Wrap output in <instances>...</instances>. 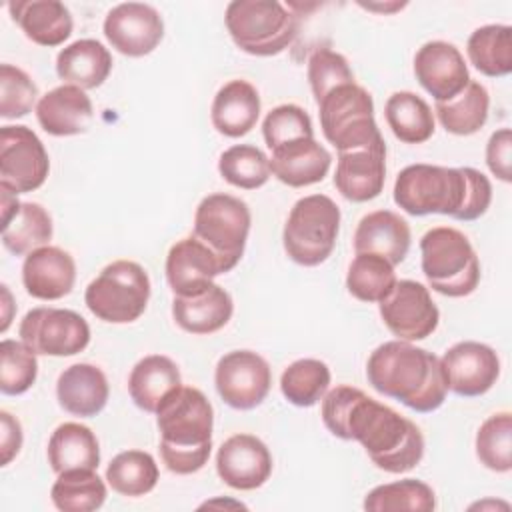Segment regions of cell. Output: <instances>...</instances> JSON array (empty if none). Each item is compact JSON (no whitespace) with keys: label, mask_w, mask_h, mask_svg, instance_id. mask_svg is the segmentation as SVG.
<instances>
[{"label":"cell","mask_w":512,"mask_h":512,"mask_svg":"<svg viewBox=\"0 0 512 512\" xmlns=\"http://www.w3.org/2000/svg\"><path fill=\"white\" fill-rule=\"evenodd\" d=\"M420 266L428 286L448 298H464L480 282L476 250L468 236L452 226L430 228L420 238Z\"/></svg>","instance_id":"5b68a950"},{"label":"cell","mask_w":512,"mask_h":512,"mask_svg":"<svg viewBox=\"0 0 512 512\" xmlns=\"http://www.w3.org/2000/svg\"><path fill=\"white\" fill-rule=\"evenodd\" d=\"M38 86L18 66H0V116L22 118L38 104Z\"/></svg>","instance_id":"ee69618b"},{"label":"cell","mask_w":512,"mask_h":512,"mask_svg":"<svg viewBox=\"0 0 512 512\" xmlns=\"http://www.w3.org/2000/svg\"><path fill=\"white\" fill-rule=\"evenodd\" d=\"M76 282L74 258L58 246H42L26 254L22 264V284L36 300H60L68 296Z\"/></svg>","instance_id":"44dd1931"},{"label":"cell","mask_w":512,"mask_h":512,"mask_svg":"<svg viewBox=\"0 0 512 512\" xmlns=\"http://www.w3.org/2000/svg\"><path fill=\"white\" fill-rule=\"evenodd\" d=\"M322 422L336 438L356 440L372 464L388 474H404L424 456L420 428L360 388L328 390L322 398Z\"/></svg>","instance_id":"6da1fadb"},{"label":"cell","mask_w":512,"mask_h":512,"mask_svg":"<svg viewBox=\"0 0 512 512\" xmlns=\"http://www.w3.org/2000/svg\"><path fill=\"white\" fill-rule=\"evenodd\" d=\"M48 464L60 474L66 470L88 468L96 470L100 464V444L96 434L80 422L60 424L48 440Z\"/></svg>","instance_id":"4dcf8cb0"},{"label":"cell","mask_w":512,"mask_h":512,"mask_svg":"<svg viewBox=\"0 0 512 512\" xmlns=\"http://www.w3.org/2000/svg\"><path fill=\"white\" fill-rule=\"evenodd\" d=\"M262 136L270 150L300 138H314L308 112L296 104H280L272 108L262 122Z\"/></svg>","instance_id":"f6af8a7d"},{"label":"cell","mask_w":512,"mask_h":512,"mask_svg":"<svg viewBox=\"0 0 512 512\" xmlns=\"http://www.w3.org/2000/svg\"><path fill=\"white\" fill-rule=\"evenodd\" d=\"M180 386V370L176 362L164 354L144 356L134 364L128 376V394L132 402L150 414H156L160 404Z\"/></svg>","instance_id":"f1b7e54d"},{"label":"cell","mask_w":512,"mask_h":512,"mask_svg":"<svg viewBox=\"0 0 512 512\" xmlns=\"http://www.w3.org/2000/svg\"><path fill=\"white\" fill-rule=\"evenodd\" d=\"M436 508L434 490L416 478H404L372 488L364 498V510L370 512H432Z\"/></svg>","instance_id":"f35d334b"},{"label":"cell","mask_w":512,"mask_h":512,"mask_svg":"<svg viewBox=\"0 0 512 512\" xmlns=\"http://www.w3.org/2000/svg\"><path fill=\"white\" fill-rule=\"evenodd\" d=\"M330 386V368L318 358L294 360L280 376L282 396L298 406L310 408L318 404Z\"/></svg>","instance_id":"74e56055"},{"label":"cell","mask_w":512,"mask_h":512,"mask_svg":"<svg viewBox=\"0 0 512 512\" xmlns=\"http://www.w3.org/2000/svg\"><path fill=\"white\" fill-rule=\"evenodd\" d=\"M94 118L92 100L86 90L62 84L40 96L36 120L50 136H76L88 130Z\"/></svg>","instance_id":"7402d4cb"},{"label":"cell","mask_w":512,"mask_h":512,"mask_svg":"<svg viewBox=\"0 0 512 512\" xmlns=\"http://www.w3.org/2000/svg\"><path fill=\"white\" fill-rule=\"evenodd\" d=\"M250 222V208L244 200L232 194L214 192L204 196L196 206L192 236L214 252L226 274L244 254Z\"/></svg>","instance_id":"30bf717a"},{"label":"cell","mask_w":512,"mask_h":512,"mask_svg":"<svg viewBox=\"0 0 512 512\" xmlns=\"http://www.w3.org/2000/svg\"><path fill=\"white\" fill-rule=\"evenodd\" d=\"M384 326L406 342L428 338L440 322L438 306L428 288L416 280H400L392 292L378 302Z\"/></svg>","instance_id":"5bb4252c"},{"label":"cell","mask_w":512,"mask_h":512,"mask_svg":"<svg viewBox=\"0 0 512 512\" xmlns=\"http://www.w3.org/2000/svg\"><path fill=\"white\" fill-rule=\"evenodd\" d=\"M104 36L108 44L130 58H142L156 50L164 38L160 12L144 2H122L104 18Z\"/></svg>","instance_id":"9a60e30c"},{"label":"cell","mask_w":512,"mask_h":512,"mask_svg":"<svg viewBox=\"0 0 512 512\" xmlns=\"http://www.w3.org/2000/svg\"><path fill=\"white\" fill-rule=\"evenodd\" d=\"M218 396L234 410L260 406L272 386L270 364L252 350H232L224 354L214 370Z\"/></svg>","instance_id":"4fadbf2b"},{"label":"cell","mask_w":512,"mask_h":512,"mask_svg":"<svg viewBox=\"0 0 512 512\" xmlns=\"http://www.w3.org/2000/svg\"><path fill=\"white\" fill-rule=\"evenodd\" d=\"M216 472L234 490H256L272 474V454L260 438L234 434L216 452Z\"/></svg>","instance_id":"e0dca14e"},{"label":"cell","mask_w":512,"mask_h":512,"mask_svg":"<svg viewBox=\"0 0 512 512\" xmlns=\"http://www.w3.org/2000/svg\"><path fill=\"white\" fill-rule=\"evenodd\" d=\"M476 456L492 472L512 470V414L496 412L488 416L476 432Z\"/></svg>","instance_id":"b9f144b4"},{"label":"cell","mask_w":512,"mask_h":512,"mask_svg":"<svg viewBox=\"0 0 512 512\" xmlns=\"http://www.w3.org/2000/svg\"><path fill=\"white\" fill-rule=\"evenodd\" d=\"M158 464L144 450H124L106 468L108 486L120 496L138 498L152 492L158 484Z\"/></svg>","instance_id":"d590c367"},{"label":"cell","mask_w":512,"mask_h":512,"mask_svg":"<svg viewBox=\"0 0 512 512\" xmlns=\"http://www.w3.org/2000/svg\"><path fill=\"white\" fill-rule=\"evenodd\" d=\"M220 176L242 190H256L270 178L268 156L252 144H234L220 154L218 160Z\"/></svg>","instance_id":"60d3db41"},{"label":"cell","mask_w":512,"mask_h":512,"mask_svg":"<svg viewBox=\"0 0 512 512\" xmlns=\"http://www.w3.org/2000/svg\"><path fill=\"white\" fill-rule=\"evenodd\" d=\"M392 134L404 144H422L434 134V112L424 98L410 90L394 92L384 106Z\"/></svg>","instance_id":"1f68e13d"},{"label":"cell","mask_w":512,"mask_h":512,"mask_svg":"<svg viewBox=\"0 0 512 512\" xmlns=\"http://www.w3.org/2000/svg\"><path fill=\"white\" fill-rule=\"evenodd\" d=\"M440 364L448 390L464 398L486 394L500 376L496 350L476 340L456 342L444 352Z\"/></svg>","instance_id":"2e32d148"},{"label":"cell","mask_w":512,"mask_h":512,"mask_svg":"<svg viewBox=\"0 0 512 512\" xmlns=\"http://www.w3.org/2000/svg\"><path fill=\"white\" fill-rule=\"evenodd\" d=\"M150 300V278L134 260H114L86 286L88 310L108 324L138 320Z\"/></svg>","instance_id":"9c48e42d"},{"label":"cell","mask_w":512,"mask_h":512,"mask_svg":"<svg viewBox=\"0 0 512 512\" xmlns=\"http://www.w3.org/2000/svg\"><path fill=\"white\" fill-rule=\"evenodd\" d=\"M486 164L490 172L502 180H512V132L510 128H500L492 132L486 144Z\"/></svg>","instance_id":"7dc6e473"},{"label":"cell","mask_w":512,"mask_h":512,"mask_svg":"<svg viewBox=\"0 0 512 512\" xmlns=\"http://www.w3.org/2000/svg\"><path fill=\"white\" fill-rule=\"evenodd\" d=\"M308 82L318 104L336 86L354 82V72L342 54L330 48H318L308 58Z\"/></svg>","instance_id":"bcb514c9"},{"label":"cell","mask_w":512,"mask_h":512,"mask_svg":"<svg viewBox=\"0 0 512 512\" xmlns=\"http://www.w3.org/2000/svg\"><path fill=\"white\" fill-rule=\"evenodd\" d=\"M318 110L322 134L338 152L384 144L374 120L372 96L360 84L336 86L318 102Z\"/></svg>","instance_id":"ba28073f"},{"label":"cell","mask_w":512,"mask_h":512,"mask_svg":"<svg viewBox=\"0 0 512 512\" xmlns=\"http://www.w3.org/2000/svg\"><path fill=\"white\" fill-rule=\"evenodd\" d=\"M160 432V458L180 476L204 468L212 452L214 410L202 390L180 386L156 410Z\"/></svg>","instance_id":"277c9868"},{"label":"cell","mask_w":512,"mask_h":512,"mask_svg":"<svg viewBox=\"0 0 512 512\" xmlns=\"http://www.w3.org/2000/svg\"><path fill=\"white\" fill-rule=\"evenodd\" d=\"M338 232V204L326 194H310L292 206L284 224L282 244L292 262L312 268L328 260Z\"/></svg>","instance_id":"52a82bcc"},{"label":"cell","mask_w":512,"mask_h":512,"mask_svg":"<svg viewBox=\"0 0 512 512\" xmlns=\"http://www.w3.org/2000/svg\"><path fill=\"white\" fill-rule=\"evenodd\" d=\"M50 172L42 140L22 124L0 128V188L14 194L38 190Z\"/></svg>","instance_id":"7c38bea8"},{"label":"cell","mask_w":512,"mask_h":512,"mask_svg":"<svg viewBox=\"0 0 512 512\" xmlns=\"http://www.w3.org/2000/svg\"><path fill=\"white\" fill-rule=\"evenodd\" d=\"M260 116V94L246 80L226 82L214 96L210 108L212 126L226 138L248 134Z\"/></svg>","instance_id":"83f0119b"},{"label":"cell","mask_w":512,"mask_h":512,"mask_svg":"<svg viewBox=\"0 0 512 512\" xmlns=\"http://www.w3.org/2000/svg\"><path fill=\"white\" fill-rule=\"evenodd\" d=\"M396 282L394 266L376 254H356L346 274V288L360 302H382Z\"/></svg>","instance_id":"ab89813d"},{"label":"cell","mask_w":512,"mask_h":512,"mask_svg":"<svg viewBox=\"0 0 512 512\" xmlns=\"http://www.w3.org/2000/svg\"><path fill=\"white\" fill-rule=\"evenodd\" d=\"M112 70V56L108 48L94 40L82 38L66 48H62L56 56V74L64 84L78 86L82 90H92L104 84Z\"/></svg>","instance_id":"f546056e"},{"label":"cell","mask_w":512,"mask_h":512,"mask_svg":"<svg viewBox=\"0 0 512 512\" xmlns=\"http://www.w3.org/2000/svg\"><path fill=\"white\" fill-rule=\"evenodd\" d=\"M410 240V226L400 214L392 210H374L362 216L354 230V252L376 254L396 266L406 258Z\"/></svg>","instance_id":"cb8c5ba5"},{"label":"cell","mask_w":512,"mask_h":512,"mask_svg":"<svg viewBox=\"0 0 512 512\" xmlns=\"http://www.w3.org/2000/svg\"><path fill=\"white\" fill-rule=\"evenodd\" d=\"M470 64L484 76L500 78L512 72V28L486 24L476 28L466 44Z\"/></svg>","instance_id":"836d02e7"},{"label":"cell","mask_w":512,"mask_h":512,"mask_svg":"<svg viewBox=\"0 0 512 512\" xmlns=\"http://www.w3.org/2000/svg\"><path fill=\"white\" fill-rule=\"evenodd\" d=\"M52 218L38 202H20L16 214L2 224V244L14 256H26L48 246L52 238Z\"/></svg>","instance_id":"e575fe53"},{"label":"cell","mask_w":512,"mask_h":512,"mask_svg":"<svg viewBox=\"0 0 512 512\" xmlns=\"http://www.w3.org/2000/svg\"><path fill=\"white\" fill-rule=\"evenodd\" d=\"M414 76L436 102L454 98L472 80L460 50L444 40H432L418 48Z\"/></svg>","instance_id":"ac0fdd59"},{"label":"cell","mask_w":512,"mask_h":512,"mask_svg":"<svg viewBox=\"0 0 512 512\" xmlns=\"http://www.w3.org/2000/svg\"><path fill=\"white\" fill-rule=\"evenodd\" d=\"M224 274L214 252L194 236L180 238L166 256V282L174 296H192L206 290Z\"/></svg>","instance_id":"d6986e66"},{"label":"cell","mask_w":512,"mask_h":512,"mask_svg":"<svg viewBox=\"0 0 512 512\" xmlns=\"http://www.w3.org/2000/svg\"><path fill=\"white\" fill-rule=\"evenodd\" d=\"M110 388L106 374L88 362L64 368L56 382L58 404L72 416L92 418L100 414L108 402Z\"/></svg>","instance_id":"d4e9b609"},{"label":"cell","mask_w":512,"mask_h":512,"mask_svg":"<svg viewBox=\"0 0 512 512\" xmlns=\"http://www.w3.org/2000/svg\"><path fill=\"white\" fill-rule=\"evenodd\" d=\"M366 378L376 392L420 414L438 410L448 392L440 358L398 338L374 348L366 362Z\"/></svg>","instance_id":"3957f363"},{"label":"cell","mask_w":512,"mask_h":512,"mask_svg":"<svg viewBox=\"0 0 512 512\" xmlns=\"http://www.w3.org/2000/svg\"><path fill=\"white\" fill-rule=\"evenodd\" d=\"M234 312L232 296L218 284L192 296H174L172 318L188 334L204 336L222 330Z\"/></svg>","instance_id":"484cf974"},{"label":"cell","mask_w":512,"mask_h":512,"mask_svg":"<svg viewBox=\"0 0 512 512\" xmlns=\"http://www.w3.org/2000/svg\"><path fill=\"white\" fill-rule=\"evenodd\" d=\"M394 202L412 216L444 214L472 222L490 208L492 184L480 170L470 166L410 164L396 176Z\"/></svg>","instance_id":"7a4b0ae2"},{"label":"cell","mask_w":512,"mask_h":512,"mask_svg":"<svg viewBox=\"0 0 512 512\" xmlns=\"http://www.w3.org/2000/svg\"><path fill=\"white\" fill-rule=\"evenodd\" d=\"M22 426L18 418H14L10 412H0V462L2 466H8L22 448Z\"/></svg>","instance_id":"c3c4849f"},{"label":"cell","mask_w":512,"mask_h":512,"mask_svg":"<svg viewBox=\"0 0 512 512\" xmlns=\"http://www.w3.org/2000/svg\"><path fill=\"white\" fill-rule=\"evenodd\" d=\"M386 182V144L338 152L334 186L350 202L380 196Z\"/></svg>","instance_id":"ffe728a7"},{"label":"cell","mask_w":512,"mask_h":512,"mask_svg":"<svg viewBox=\"0 0 512 512\" xmlns=\"http://www.w3.org/2000/svg\"><path fill=\"white\" fill-rule=\"evenodd\" d=\"M270 172L290 188H304L322 182L330 170V152L316 138H300L272 150Z\"/></svg>","instance_id":"603a6c76"},{"label":"cell","mask_w":512,"mask_h":512,"mask_svg":"<svg viewBox=\"0 0 512 512\" xmlns=\"http://www.w3.org/2000/svg\"><path fill=\"white\" fill-rule=\"evenodd\" d=\"M226 30L250 56H276L298 36L300 20L276 0H234L226 6Z\"/></svg>","instance_id":"8992f818"},{"label":"cell","mask_w":512,"mask_h":512,"mask_svg":"<svg viewBox=\"0 0 512 512\" xmlns=\"http://www.w3.org/2000/svg\"><path fill=\"white\" fill-rule=\"evenodd\" d=\"M490 110V94L488 90L470 80L460 94L446 102H436L434 112L442 124V128L456 136L476 134L488 120Z\"/></svg>","instance_id":"d6a6232c"},{"label":"cell","mask_w":512,"mask_h":512,"mask_svg":"<svg viewBox=\"0 0 512 512\" xmlns=\"http://www.w3.org/2000/svg\"><path fill=\"white\" fill-rule=\"evenodd\" d=\"M2 290V324H0V332H6L8 326H10V320H12V296H10V290L6 284L0 286Z\"/></svg>","instance_id":"681fc988"},{"label":"cell","mask_w":512,"mask_h":512,"mask_svg":"<svg viewBox=\"0 0 512 512\" xmlns=\"http://www.w3.org/2000/svg\"><path fill=\"white\" fill-rule=\"evenodd\" d=\"M38 376L36 352L22 340L4 338L0 342V390L6 396H18L32 388Z\"/></svg>","instance_id":"7bdbcfd3"},{"label":"cell","mask_w":512,"mask_h":512,"mask_svg":"<svg viewBox=\"0 0 512 512\" xmlns=\"http://www.w3.org/2000/svg\"><path fill=\"white\" fill-rule=\"evenodd\" d=\"M364 8H368V10H384V12H390V10H398V8H402L404 4H390V6H380V4H362Z\"/></svg>","instance_id":"f907efd6"},{"label":"cell","mask_w":512,"mask_h":512,"mask_svg":"<svg viewBox=\"0 0 512 512\" xmlns=\"http://www.w3.org/2000/svg\"><path fill=\"white\" fill-rule=\"evenodd\" d=\"M20 340L42 356H74L90 344V326L74 310L38 306L24 314Z\"/></svg>","instance_id":"8fae6325"},{"label":"cell","mask_w":512,"mask_h":512,"mask_svg":"<svg viewBox=\"0 0 512 512\" xmlns=\"http://www.w3.org/2000/svg\"><path fill=\"white\" fill-rule=\"evenodd\" d=\"M106 484L96 470L78 468L60 472L52 484V504L62 512H92L106 502Z\"/></svg>","instance_id":"8d00e7d4"},{"label":"cell","mask_w":512,"mask_h":512,"mask_svg":"<svg viewBox=\"0 0 512 512\" xmlns=\"http://www.w3.org/2000/svg\"><path fill=\"white\" fill-rule=\"evenodd\" d=\"M8 10L24 36L38 46H60L74 28L70 10L58 0H16Z\"/></svg>","instance_id":"4316f807"}]
</instances>
